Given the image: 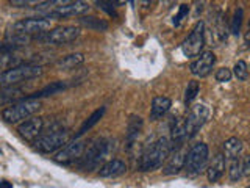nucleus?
Wrapping results in <instances>:
<instances>
[{
	"label": "nucleus",
	"mask_w": 250,
	"mask_h": 188,
	"mask_svg": "<svg viewBox=\"0 0 250 188\" xmlns=\"http://www.w3.org/2000/svg\"><path fill=\"white\" fill-rule=\"evenodd\" d=\"M172 152V146H170V140L166 137H163L160 140H156L155 143L147 147L143 152L139 159V169L141 171H153L158 169L164 160L167 159Z\"/></svg>",
	"instance_id": "obj_1"
},
{
	"label": "nucleus",
	"mask_w": 250,
	"mask_h": 188,
	"mask_svg": "<svg viewBox=\"0 0 250 188\" xmlns=\"http://www.w3.org/2000/svg\"><path fill=\"white\" fill-rule=\"evenodd\" d=\"M39 108H41L39 99L25 97V99H21L19 102H16L13 105H8L6 108H3L2 118L6 122L16 124V122L28 119V118H31L35 113L39 112Z\"/></svg>",
	"instance_id": "obj_2"
},
{
	"label": "nucleus",
	"mask_w": 250,
	"mask_h": 188,
	"mask_svg": "<svg viewBox=\"0 0 250 188\" xmlns=\"http://www.w3.org/2000/svg\"><path fill=\"white\" fill-rule=\"evenodd\" d=\"M42 74V66L39 65H30L23 63L21 66H16L5 70L0 74V88H8V86H16L22 82L31 80Z\"/></svg>",
	"instance_id": "obj_3"
},
{
	"label": "nucleus",
	"mask_w": 250,
	"mask_h": 188,
	"mask_svg": "<svg viewBox=\"0 0 250 188\" xmlns=\"http://www.w3.org/2000/svg\"><path fill=\"white\" fill-rule=\"evenodd\" d=\"M111 152V141L99 138L92 141L89 147L84 149V154L80 159V168L83 171H92L96 169L99 164L104 162L106 157Z\"/></svg>",
	"instance_id": "obj_4"
},
{
	"label": "nucleus",
	"mask_w": 250,
	"mask_h": 188,
	"mask_svg": "<svg viewBox=\"0 0 250 188\" xmlns=\"http://www.w3.org/2000/svg\"><path fill=\"white\" fill-rule=\"evenodd\" d=\"M52 24L49 19H22L11 25L10 33L8 35H16V36H27V38H39L45 35L50 30Z\"/></svg>",
	"instance_id": "obj_5"
},
{
	"label": "nucleus",
	"mask_w": 250,
	"mask_h": 188,
	"mask_svg": "<svg viewBox=\"0 0 250 188\" xmlns=\"http://www.w3.org/2000/svg\"><path fill=\"white\" fill-rule=\"evenodd\" d=\"M67 140H69V132L66 129L52 130L35 140V149L41 154H53L60 151L62 146H66Z\"/></svg>",
	"instance_id": "obj_6"
},
{
	"label": "nucleus",
	"mask_w": 250,
	"mask_h": 188,
	"mask_svg": "<svg viewBox=\"0 0 250 188\" xmlns=\"http://www.w3.org/2000/svg\"><path fill=\"white\" fill-rule=\"evenodd\" d=\"M208 146L205 143H197L194 144L189 152H186V160H185V168L186 172L189 176H195L205 169L207 163H208Z\"/></svg>",
	"instance_id": "obj_7"
},
{
	"label": "nucleus",
	"mask_w": 250,
	"mask_h": 188,
	"mask_svg": "<svg viewBox=\"0 0 250 188\" xmlns=\"http://www.w3.org/2000/svg\"><path fill=\"white\" fill-rule=\"evenodd\" d=\"M82 30L80 27L75 25H62V27H57L50 31H47L45 35L39 36L38 39H41L45 44H52V46H64L75 41V39L80 36Z\"/></svg>",
	"instance_id": "obj_8"
},
{
	"label": "nucleus",
	"mask_w": 250,
	"mask_h": 188,
	"mask_svg": "<svg viewBox=\"0 0 250 188\" xmlns=\"http://www.w3.org/2000/svg\"><path fill=\"white\" fill-rule=\"evenodd\" d=\"M203 46H205V24L202 21L195 24V27L191 30V33L188 35V38L182 44V50L185 53V57L194 58L200 55Z\"/></svg>",
	"instance_id": "obj_9"
},
{
	"label": "nucleus",
	"mask_w": 250,
	"mask_h": 188,
	"mask_svg": "<svg viewBox=\"0 0 250 188\" xmlns=\"http://www.w3.org/2000/svg\"><path fill=\"white\" fill-rule=\"evenodd\" d=\"M208 118H209V108L203 104H197L189 110V115H188V118L185 119L188 140L197 135V132L205 125Z\"/></svg>",
	"instance_id": "obj_10"
},
{
	"label": "nucleus",
	"mask_w": 250,
	"mask_h": 188,
	"mask_svg": "<svg viewBox=\"0 0 250 188\" xmlns=\"http://www.w3.org/2000/svg\"><path fill=\"white\" fill-rule=\"evenodd\" d=\"M86 143L82 140H74L72 143H67L66 146H62L60 151L55 155V162L61 164H69L74 163L77 160L82 159V155L84 154Z\"/></svg>",
	"instance_id": "obj_11"
},
{
	"label": "nucleus",
	"mask_w": 250,
	"mask_h": 188,
	"mask_svg": "<svg viewBox=\"0 0 250 188\" xmlns=\"http://www.w3.org/2000/svg\"><path fill=\"white\" fill-rule=\"evenodd\" d=\"M86 11H89V3L84 0H72L62 6L55 8V10L49 11V18H57V19H64V18H75V16H82Z\"/></svg>",
	"instance_id": "obj_12"
},
{
	"label": "nucleus",
	"mask_w": 250,
	"mask_h": 188,
	"mask_svg": "<svg viewBox=\"0 0 250 188\" xmlns=\"http://www.w3.org/2000/svg\"><path fill=\"white\" fill-rule=\"evenodd\" d=\"M44 129V119L42 118H28L22 124H19L18 127V133L21 135V138L27 140V141H35L38 137H41Z\"/></svg>",
	"instance_id": "obj_13"
},
{
	"label": "nucleus",
	"mask_w": 250,
	"mask_h": 188,
	"mask_svg": "<svg viewBox=\"0 0 250 188\" xmlns=\"http://www.w3.org/2000/svg\"><path fill=\"white\" fill-rule=\"evenodd\" d=\"M214 63H216V55L213 52L207 50L200 53V57L191 65V72L195 77H207L211 70H213Z\"/></svg>",
	"instance_id": "obj_14"
},
{
	"label": "nucleus",
	"mask_w": 250,
	"mask_h": 188,
	"mask_svg": "<svg viewBox=\"0 0 250 188\" xmlns=\"http://www.w3.org/2000/svg\"><path fill=\"white\" fill-rule=\"evenodd\" d=\"M186 121L183 118H175L170 124V146L172 151L180 149L186 141Z\"/></svg>",
	"instance_id": "obj_15"
},
{
	"label": "nucleus",
	"mask_w": 250,
	"mask_h": 188,
	"mask_svg": "<svg viewBox=\"0 0 250 188\" xmlns=\"http://www.w3.org/2000/svg\"><path fill=\"white\" fill-rule=\"evenodd\" d=\"M225 168H227V159L224 154H216L211 160L209 166L207 169L208 180L209 182H217L225 174Z\"/></svg>",
	"instance_id": "obj_16"
},
{
	"label": "nucleus",
	"mask_w": 250,
	"mask_h": 188,
	"mask_svg": "<svg viewBox=\"0 0 250 188\" xmlns=\"http://www.w3.org/2000/svg\"><path fill=\"white\" fill-rule=\"evenodd\" d=\"M185 160H186V152L183 151L182 147L180 149H175L174 154H172L169 157V160L166 163V166H164V174H177V172H180L183 168H185Z\"/></svg>",
	"instance_id": "obj_17"
},
{
	"label": "nucleus",
	"mask_w": 250,
	"mask_h": 188,
	"mask_svg": "<svg viewBox=\"0 0 250 188\" xmlns=\"http://www.w3.org/2000/svg\"><path fill=\"white\" fill-rule=\"evenodd\" d=\"M127 171V164H125L122 160H109L106 162L104 166H100L99 169V176L100 177H117V176H122L124 172Z\"/></svg>",
	"instance_id": "obj_18"
},
{
	"label": "nucleus",
	"mask_w": 250,
	"mask_h": 188,
	"mask_svg": "<svg viewBox=\"0 0 250 188\" xmlns=\"http://www.w3.org/2000/svg\"><path fill=\"white\" fill-rule=\"evenodd\" d=\"M170 107H172V100L169 97H164V96L153 97L152 107H150V119L158 121L160 118H163L169 112Z\"/></svg>",
	"instance_id": "obj_19"
},
{
	"label": "nucleus",
	"mask_w": 250,
	"mask_h": 188,
	"mask_svg": "<svg viewBox=\"0 0 250 188\" xmlns=\"http://www.w3.org/2000/svg\"><path fill=\"white\" fill-rule=\"evenodd\" d=\"M83 63H84L83 53H70L57 61V68L60 70H70V69H75L80 65H83Z\"/></svg>",
	"instance_id": "obj_20"
},
{
	"label": "nucleus",
	"mask_w": 250,
	"mask_h": 188,
	"mask_svg": "<svg viewBox=\"0 0 250 188\" xmlns=\"http://www.w3.org/2000/svg\"><path fill=\"white\" fill-rule=\"evenodd\" d=\"M141 129H143V119L136 115H131L130 119H128V125H127V143L128 147L133 146V143L138 140V135Z\"/></svg>",
	"instance_id": "obj_21"
},
{
	"label": "nucleus",
	"mask_w": 250,
	"mask_h": 188,
	"mask_svg": "<svg viewBox=\"0 0 250 188\" xmlns=\"http://www.w3.org/2000/svg\"><path fill=\"white\" fill-rule=\"evenodd\" d=\"M241 152H242V141L239 138L231 137L224 143V155L227 160L236 159V157L241 155Z\"/></svg>",
	"instance_id": "obj_22"
},
{
	"label": "nucleus",
	"mask_w": 250,
	"mask_h": 188,
	"mask_svg": "<svg viewBox=\"0 0 250 188\" xmlns=\"http://www.w3.org/2000/svg\"><path fill=\"white\" fill-rule=\"evenodd\" d=\"M22 96V90L14 88V86H8V88H0V105H13L19 102Z\"/></svg>",
	"instance_id": "obj_23"
},
{
	"label": "nucleus",
	"mask_w": 250,
	"mask_h": 188,
	"mask_svg": "<svg viewBox=\"0 0 250 188\" xmlns=\"http://www.w3.org/2000/svg\"><path fill=\"white\" fill-rule=\"evenodd\" d=\"M105 115V107H102V108H99V110H96L88 119H86L83 124H82V127L78 129V132H77V138H80V137H83L86 132H88L89 129H92L94 125H96L100 119H102V116Z\"/></svg>",
	"instance_id": "obj_24"
},
{
	"label": "nucleus",
	"mask_w": 250,
	"mask_h": 188,
	"mask_svg": "<svg viewBox=\"0 0 250 188\" xmlns=\"http://www.w3.org/2000/svg\"><path fill=\"white\" fill-rule=\"evenodd\" d=\"M21 65H23L22 60L16 57L14 52H2L0 53V70H2V72H5V70L11 69V68L21 66Z\"/></svg>",
	"instance_id": "obj_25"
},
{
	"label": "nucleus",
	"mask_w": 250,
	"mask_h": 188,
	"mask_svg": "<svg viewBox=\"0 0 250 188\" xmlns=\"http://www.w3.org/2000/svg\"><path fill=\"white\" fill-rule=\"evenodd\" d=\"M80 24L83 27L94 30V31H106L108 30V22H105L104 19H99V18H92V16H88V18H82Z\"/></svg>",
	"instance_id": "obj_26"
},
{
	"label": "nucleus",
	"mask_w": 250,
	"mask_h": 188,
	"mask_svg": "<svg viewBox=\"0 0 250 188\" xmlns=\"http://www.w3.org/2000/svg\"><path fill=\"white\" fill-rule=\"evenodd\" d=\"M64 88H66V83L64 82H53L52 85H49V86H45V88L36 91L35 94H31L30 97H33V99L47 97V96H52V94H57V93L62 91Z\"/></svg>",
	"instance_id": "obj_27"
},
{
	"label": "nucleus",
	"mask_w": 250,
	"mask_h": 188,
	"mask_svg": "<svg viewBox=\"0 0 250 188\" xmlns=\"http://www.w3.org/2000/svg\"><path fill=\"white\" fill-rule=\"evenodd\" d=\"M229 176L233 182H236V180L242 177V162L239 157L229 160Z\"/></svg>",
	"instance_id": "obj_28"
},
{
	"label": "nucleus",
	"mask_w": 250,
	"mask_h": 188,
	"mask_svg": "<svg viewBox=\"0 0 250 188\" xmlns=\"http://www.w3.org/2000/svg\"><path fill=\"white\" fill-rule=\"evenodd\" d=\"M199 91H200V85H199V82L191 80L189 83H188L186 91H185V102H186V105H188V104H191V102H192L195 97H197Z\"/></svg>",
	"instance_id": "obj_29"
},
{
	"label": "nucleus",
	"mask_w": 250,
	"mask_h": 188,
	"mask_svg": "<svg viewBox=\"0 0 250 188\" xmlns=\"http://www.w3.org/2000/svg\"><path fill=\"white\" fill-rule=\"evenodd\" d=\"M233 74L241 82L247 80V78H249V68L246 65V61H242V60L238 61L236 65H234V68H233Z\"/></svg>",
	"instance_id": "obj_30"
},
{
	"label": "nucleus",
	"mask_w": 250,
	"mask_h": 188,
	"mask_svg": "<svg viewBox=\"0 0 250 188\" xmlns=\"http://www.w3.org/2000/svg\"><path fill=\"white\" fill-rule=\"evenodd\" d=\"M8 2L14 8H33V6H41L47 0H8Z\"/></svg>",
	"instance_id": "obj_31"
},
{
	"label": "nucleus",
	"mask_w": 250,
	"mask_h": 188,
	"mask_svg": "<svg viewBox=\"0 0 250 188\" xmlns=\"http://www.w3.org/2000/svg\"><path fill=\"white\" fill-rule=\"evenodd\" d=\"M242 8H238L236 11H234V16H233V22H231V33L233 35H238L239 30H241V22H242Z\"/></svg>",
	"instance_id": "obj_32"
},
{
	"label": "nucleus",
	"mask_w": 250,
	"mask_h": 188,
	"mask_svg": "<svg viewBox=\"0 0 250 188\" xmlns=\"http://www.w3.org/2000/svg\"><path fill=\"white\" fill-rule=\"evenodd\" d=\"M231 75H233V72H231V69H229V68H221V69H217V70H216V74H214L216 80H217V82H221V83L230 82Z\"/></svg>",
	"instance_id": "obj_33"
},
{
	"label": "nucleus",
	"mask_w": 250,
	"mask_h": 188,
	"mask_svg": "<svg viewBox=\"0 0 250 188\" xmlns=\"http://www.w3.org/2000/svg\"><path fill=\"white\" fill-rule=\"evenodd\" d=\"M188 13H189V6H188V5H182V6H180L178 14L175 16V19H174L175 25H180V24H182V21L188 16Z\"/></svg>",
	"instance_id": "obj_34"
},
{
	"label": "nucleus",
	"mask_w": 250,
	"mask_h": 188,
	"mask_svg": "<svg viewBox=\"0 0 250 188\" xmlns=\"http://www.w3.org/2000/svg\"><path fill=\"white\" fill-rule=\"evenodd\" d=\"M111 2H113L114 6H121V5H125V3H127V0H111Z\"/></svg>",
	"instance_id": "obj_35"
},
{
	"label": "nucleus",
	"mask_w": 250,
	"mask_h": 188,
	"mask_svg": "<svg viewBox=\"0 0 250 188\" xmlns=\"http://www.w3.org/2000/svg\"><path fill=\"white\" fill-rule=\"evenodd\" d=\"M0 188H13V185L10 182H6V180H2L0 182Z\"/></svg>",
	"instance_id": "obj_36"
},
{
	"label": "nucleus",
	"mask_w": 250,
	"mask_h": 188,
	"mask_svg": "<svg viewBox=\"0 0 250 188\" xmlns=\"http://www.w3.org/2000/svg\"><path fill=\"white\" fill-rule=\"evenodd\" d=\"M141 3H143V6H148L152 3V0H141Z\"/></svg>",
	"instance_id": "obj_37"
},
{
	"label": "nucleus",
	"mask_w": 250,
	"mask_h": 188,
	"mask_svg": "<svg viewBox=\"0 0 250 188\" xmlns=\"http://www.w3.org/2000/svg\"><path fill=\"white\" fill-rule=\"evenodd\" d=\"M249 38H250V22H249Z\"/></svg>",
	"instance_id": "obj_38"
}]
</instances>
